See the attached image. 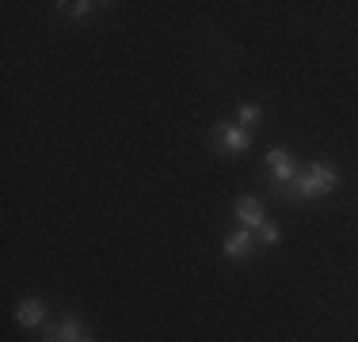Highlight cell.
<instances>
[{
    "label": "cell",
    "mask_w": 358,
    "mask_h": 342,
    "mask_svg": "<svg viewBox=\"0 0 358 342\" xmlns=\"http://www.w3.org/2000/svg\"><path fill=\"white\" fill-rule=\"evenodd\" d=\"M336 183H339L336 168H328V164H309L301 175H297L294 194H301V198H324V194L336 191Z\"/></svg>",
    "instance_id": "6da1fadb"
},
{
    "label": "cell",
    "mask_w": 358,
    "mask_h": 342,
    "mask_svg": "<svg viewBox=\"0 0 358 342\" xmlns=\"http://www.w3.org/2000/svg\"><path fill=\"white\" fill-rule=\"evenodd\" d=\"M267 168H271V175H275L278 186H289V191H294V183H297V164L289 160L286 149H271V152H267Z\"/></svg>",
    "instance_id": "7a4b0ae2"
},
{
    "label": "cell",
    "mask_w": 358,
    "mask_h": 342,
    "mask_svg": "<svg viewBox=\"0 0 358 342\" xmlns=\"http://www.w3.org/2000/svg\"><path fill=\"white\" fill-rule=\"evenodd\" d=\"M217 144L225 152H244L252 144V133L244 130V126H236V122H221L217 126Z\"/></svg>",
    "instance_id": "3957f363"
},
{
    "label": "cell",
    "mask_w": 358,
    "mask_h": 342,
    "mask_svg": "<svg viewBox=\"0 0 358 342\" xmlns=\"http://www.w3.org/2000/svg\"><path fill=\"white\" fill-rule=\"evenodd\" d=\"M252 247H255L252 228H236V232L225 239V255H229V259H248V255H252Z\"/></svg>",
    "instance_id": "277c9868"
},
{
    "label": "cell",
    "mask_w": 358,
    "mask_h": 342,
    "mask_svg": "<svg viewBox=\"0 0 358 342\" xmlns=\"http://www.w3.org/2000/svg\"><path fill=\"white\" fill-rule=\"evenodd\" d=\"M15 320H20L23 327H38V323L46 320V304H42L38 297H27V301H20V308H15Z\"/></svg>",
    "instance_id": "5b68a950"
},
{
    "label": "cell",
    "mask_w": 358,
    "mask_h": 342,
    "mask_svg": "<svg viewBox=\"0 0 358 342\" xmlns=\"http://www.w3.org/2000/svg\"><path fill=\"white\" fill-rule=\"evenodd\" d=\"M236 221H244V228H263V205L255 198H236Z\"/></svg>",
    "instance_id": "8992f818"
},
{
    "label": "cell",
    "mask_w": 358,
    "mask_h": 342,
    "mask_svg": "<svg viewBox=\"0 0 358 342\" xmlns=\"http://www.w3.org/2000/svg\"><path fill=\"white\" fill-rule=\"evenodd\" d=\"M46 335H50V342H80L84 339V327L73 320V315H65V320L57 323V327H50Z\"/></svg>",
    "instance_id": "52a82bcc"
},
{
    "label": "cell",
    "mask_w": 358,
    "mask_h": 342,
    "mask_svg": "<svg viewBox=\"0 0 358 342\" xmlns=\"http://www.w3.org/2000/svg\"><path fill=\"white\" fill-rule=\"evenodd\" d=\"M263 118V107H255V103H248V107L236 110V126H244V130H252V126H259Z\"/></svg>",
    "instance_id": "ba28073f"
},
{
    "label": "cell",
    "mask_w": 358,
    "mask_h": 342,
    "mask_svg": "<svg viewBox=\"0 0 358 342\" xmlns=\"http://www.w3.org/2000/svg\"><path fill=\"white\" fill-rule=\"evenodd\" d=\"M255 239H259V244H267V247H275L282 236H278V228H275V225H263V228H255Z\"/></svg>",
    "instance_id": "9c48e42d"
},
{
    "label": "cell",
    "mask_w": 358,
    "mask_h": 342,
    "mask_svg": "<svg viewBox=\"0 0 358 342\" xmlns=\"http://www.w3.org/2000/svg\"><path fill=\"white\" fill-rule=\"evenodd\" d=\"M57 8H65V12H69V15H88L92 8H96V4H88V0H76V4H57Z\"/></svg>",
    "instance_id": "30bf717a"
},
{
    "label": "cell",
    "mask_w": 358,
    "mask_h": 342,
    "mask_svg": "<svg viewBox=\"0 0 358 342\" xmlns=\"http://www.w3.org/2000/svg\"><path fill=\"white\" fill-rule=\"evenodd\" d=\"M80 342H92V339H88V335H84V339H80Z\"/></svg>",
    "instance_id": "8fae6325"
}]
</instances>
